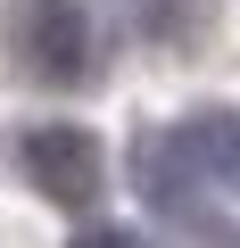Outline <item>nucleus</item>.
<instances>
[{"instance_id": "nucleus-1", "label": "nucleus", "mask_w": 240, "mask_h": 248, "mask_svg": "<svg viewBox=\"0 0 240 248\" xmlns=\"http://www.w3.org/2000/svg\"><path fill=\"white\" fill-rule=\"evenodd\" d=\"M17 174L58 215H91L99 182H108V157H99V133H83V124H25L17 133Z\"/></svg>"}, {"instance_id": "nucleus-5", "label": "nucleus", "mask_w": 240, "mask_h": 248, "mask_svg": "<svg viewBox=\"0 0 240 248\" xmlns=\"http://www.w3.org/2000/svg\"><path fill=\"white\" fill-rule=\"evenodd\" d=\"M141 9H149V17H141V33H149V42H174V17H182V0H141Z\"/></svg>"}, {"instance_id": "nucleus-6", "label": "nucleus", "mask_w": 240, "mask_h": 248, "mask_svg": "<svg viewBox=\"0 0 240 248\" xmlns=\"http://www.w3.org/2000/svg\"><path fill=\"white\" fill-rule=\"evenodd\" d=\"M75 248H141L125 223H91V232H75Z\"/></svg>"}, {"instance_id": "nucleus-4", "label": "nucleus", "mask_w": 240, "mask_h": 248, "mask_svg": "<svg viewBox=\"0 0 240 248\" xmlns=\"http://www.w3.org/2000/svg\"><path fill=\"white\" fill-rule=\"evenodd\" d=\"M133 174H141V190H149V207L158 215H174V223H199L207 215V190L174 166V149H166V133H141V149H133Z\"/></svg>"}, {"instance_id": "nucleus-2", "label": "nucleus", "mask_w": 240, "mask_h": 248, "mask_svg": "<svg viewBox=\"0 0 240 248\" xmlns=\"http://www.w3.org/2000/svg\"><path fill=\"white\" fill-rule=\"evenodd\" d=\"M17 66L33 83L91 75V9L83 0H17Z\"/></svg>"}, {"instance_id": "nucleus-7", "label": "nucleus", "mask_w": 240, "mask_h": 248, "mask_svg": "<svg viewBox=\"0 0 240 248\" xmlns=\"http://www.w3.org/2000/svg\"><path fill=\"white\" fill-rule=\"evenodd\" d=\"M215 248H240V232H215Z\"/></svg>"}, {"instance_id": "nucleus-3", "label": "nucleus", "mask_w": 240, "mask_h": 248, "mask_svg": "<svg viewBox=\"0 0 240 248\" xmlns=\"http://www.w3.org/2000/svg\"><path fill=\"white\" fill-rule=\"evenodd\" d=\"M166 149H174V166L199 190L240 199V116L232 108H191L182 124H166Z\"/></svg>"}]
</instances>
